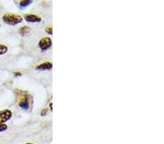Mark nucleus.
Listing matches in <instances>:
<instances>
[{
    "label": "nucleus",
    "instance_id": "1",
    "mask_svg": "<svg viewBox=\"0 0 164 144\" xmlns=\"http://www.w3.org/2000/svg\"><path fill=\"white\" fill-rule=\"evenodd\" d=\"M2 21L8 25L16 26L23 21V18L16 14L6 13L2 16Z\"/></svg>",
    "mask_w": 164,
    "mask_h": 144
},
{
    "label": "nucleus",
    "instance_id": "2",
    "mask_svg": "<svg viewBox=\"0 0 164 144\" xmlns=\"http://www.w3.org/2000/svg\"><path fill=\"white\" fill-rule=\"evenodd\" d=\"M52 46V40L49 37H43L39 42V47L42 51H46Z\"/></svg>",
    "mask_w": 164,
    "mask_h": 144
},
{
    "label": "nucleus",
    "instance_id": "3",
    "mask_svg": "<svg viewBox=\"0 0 164 144\" xmlns=\"http://www.w3.org/2000/svg\"><path fill=\"white\" fill-rule=\"evenodd\" d=\"M13 113L10 110L5 109L0 111V124H4L9 121L12 118Z\"/></svg>",
    "mask_w": 164,
    "mask_h": 144
},
{
    "label": "nucleus",
    "instance_id": "4",
    "mask_svg": "<svg viewBox=\"0 0 164 144\" xmlns=\"http://www.w3.org/2000/svg\"><path fill=\"white\" fill-rule=\"evenodd\" d=\"M18 106L21 109L24 110H28L30 107V101H29V97L27 95H23L20 99Z\"/></svg>",
    "mask_w": 164,
    "mask_h": 144
},
{
    "label": "nucleus",
    "instance_id": "5",
    "mask_svg": "<svg viewBox=\"0 0 164 144\" xmlns=\"http://www.w3.org/2000/svg\"><path fill=\"white\" fill-rule=\"evenodd\" d=\"M24 19L28 23H39L42 21V18L37 15L34 14H26L24 15Z\"/></svg>",
    "mask_w": 164,
    "mask_h": 144
},
{
    "label": "nucleus",
    "instance_id": "6",
    "mask_svg": "<svg viewBox=\"0 0 164 144\" xmlns=\"http://www.w3.org/2000/svg\"><path fill=\"white\" fill-rule=\"evenodd\" d=\"M52 67H53V64H52V63L49 61H47L37 66L35 69L37 70H39V71H45V70H51Z\"/></svg>",
    "mask_w": 164,
    "mask_h": 144
},
{
    "label": "nucleus",
    "instance_id": "7",
    "mask_svg": "<svg viewBox=\"0 0 164 144\" xmlns=\"http://www.w3.org/2000/svg\"><path fill=\"white\" fill-rule=\"evenodd\" d=\"M30 31H31V29L29 26H27L21 27L19 29V34L22 37H25V36L28 35L30 33Z\"/></svg>",
    "mask_w": 164,
    "mask_h": 144
},
{
    "label": "nucleus",
    "instance_id": "8",
    "mask_svg": "<svg viewBox=\"0 0 164 144\" xmlns=\"http://www.w3.org/2000/svg\"><path fill=\"white\" fill-rule=\"evenodd\" d=\"M32 3V0H21L19 3V6L21 8H26L31 5Z\"/></svg>",
    "mask_w": 164,
    "mask_h": 144
},
{
    "label": "nucleus",
    "instance_id": "9",
    "mask_svg": "<svg viewBox=\"0 0 164 144\" xmlns=\"http://www.w3.org/2000/svg\"><path fill=\"white\" fill-rule=\"evenodd\" d=\"M7 51H8V47L5 45L0 44V55H5V53H7Z\"/></svg>",
    "mask_w": 164,
    "mask_h": 144
},
{
    "label": "nucleus",
    "instance_id": "10",
    "mask_svg": "<svg viewBox=\"0 0 164 144\" xmlns=\"http://www.w3.org/2000/svg\"><path fill=\"white\" fill-rule=\"evenodd\" d=\"M7 125L4 124H0V133H2L4 131H6L7 130Z\"/></svg>",
    "mask_w": 164,
    "mask_h": 144
},
{
    "label": "nucleus",
    "instance_id": "11",
    "mask_svg": "<svg viewBox=\"0 0 164 144\" xmlns=\"http://www.w3.org/2000/svg\"><path fill=\"white\" fill-rule=\"evenodd\" d=\"M45 31L46 32H47V34H53V27L52 26H49V27H47V29H45Z\"/></svg>",
    "mask_w": 164,
    "mask_h": 144
},
{
    "label": "nucleus",
    "instance_id": "12",
    "mask_svg": "<svg viewBox=\"0 0 164 144\" xmlns=\"http://www.w3.org/2000/svg\"><path fill=\"white\" fill-rule=\"evenodd\" d=\"M47 113V109H44L43 111H41V115L42 116H45L46 115V114Z\"/></svg>",
    "mask_w": 164,
    "mask_h": 144
},
{
    "label": "nucleus",
    "instance_id": "13",
    "mask_svg": "<svg viewBox=\"0 0 164 144\" xmlns=\"http://www.w3.org/2000/svg\"><path fill=\"white\" fill-rule=\"evenodd\" d=\"M14 75H15V77H18V76H21L22 74L21 72H14Z\"/></svg>",
    "mask_w": 164,
    "mask_h": 144
},
{
    "label": "nucleus",
    "instance_id": "14",
    "mask_svg": "<svg viewBox=\"0 0 164 144\" xmlns=\"http://www.w3.org/2000/svg\"><path fill=\"white\" fill-rule=\"evenodd\" d=\"M0 26H1V24H0Z\"/></svg>",
    "mask_w": 164,
    "mask_h": 144
}]
</instances>
